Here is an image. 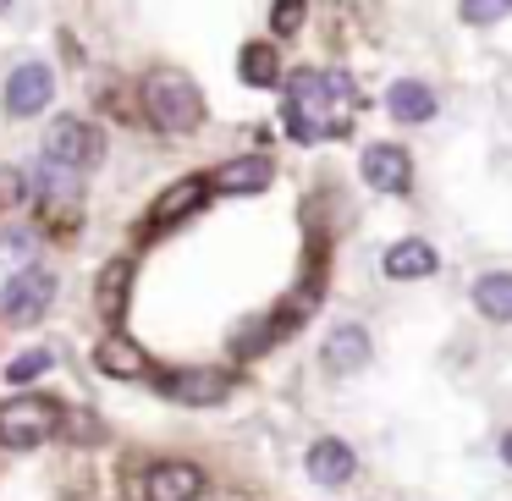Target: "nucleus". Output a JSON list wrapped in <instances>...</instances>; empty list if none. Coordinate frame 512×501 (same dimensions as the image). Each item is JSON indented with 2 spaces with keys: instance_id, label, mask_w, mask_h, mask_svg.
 Returning <instances> with one entry per match:
<instances>
[{
  "instance_id": "nucleus-1",
  "label": "nucleus",
  "mask_w": 512,
  "mask_h": 501,
  "mask_svg": "<svg viewBox=\"0 0 512 501\" xmlns=\"http://www.w3.org/2000/svg\"><path fill=\"white\" fill-rule=\"evenodd\" d=\"M353 116H358V89H353L347 72L303 67V72L287 78V133L298 138V144L347 133Z\"/></svg>"
},
{
  "instance_id": "nucleus-2",
  "label": "nucleus",
  "mask_w": 512,
  "mask_h": 501,
  "mask_svg": "<svg viewBox=\"0 0 512 501\" xmlns=\"http://www.w3.org/2000/svg\"><path fill=\"white\" fill-rule=\"evenodd\" d=\"M138 94H144V116L160 127V133H193V127L204 122L199 83H193L188 72H177V67H155Z\"/></svg>"
},
{
  "instance_id": "nucleus-3",
  "label": "nucleus",
  "mask_w": 512,
  "mask_h": 501,
  "mask_svg": "<svg viewBox=\"0 0 512 501\" xmlns=\"http://www.w3.org/2000/svg\"><path fill=\"white\" fill-rule=\"evenodd\" d=\"M61 430V408L50 397H12L0 408V446L28 452V446H45Z\"/></svg>"
},
{
  "instance_id": "nucleus-4",
  "label": "nucleus",
  "mask_w": 512,
  "mask_h": 501,
  "mask_svg": "<svg viewBox=\"0 0 512 501\" xmlns=\"http://www.w3.org/2000/svg\"><path fill=\"white\" fill-rule=\"evenodd\" d=\"M45 160H56V166H67V171H94L105 160V133L94 122L61 116L45 133Z\"/></svg>"
},
{
  "instance_id": "nucleus-5",
  "label": "nucleus",
  "mask_w": 512,
  "mask_h": 501,
  "mask_svg": "<svg viewBox=\"0 0 512 501\" xmlns=\"http://www.w3.org/2000/svg\"><path fill=\"white\" fill-rule=\"evenodd\" d=\"M232 386H237L232 369H210V364L177 369V375L160 380V391H166L171 402H182V408H221V402L232 397Z\"/></svg>"
},
{
  "instance_id": "nucleus-6",
  "label": "nucleus",
  "mask_w": 512,
  "mask_h": 501,
  "mask_svg": "<svg viewBox=\"0 0 512 501\" xmlns=\"http://www.w3.org/2000/svg\"><path fill=\"white\" fill-rule=\"evenodd\" d=\"M50 303H56V276L50 270H17L6 281V292H0V314L12 325H34Z\"/></svg>"
},
{
  "instance_id": "nucleus-7",
  "label": "nucleus",
  "mask_w": 512,
  "mask_h": 501,
  "mask_svg": "<svg viewBox=\"0 0 512 501\" xmlns=\"http://www.w3.org/2000/svg\"><path fill=\"white\" fill-rule=\"evenodd\" d=\"M369 358H375V342H369V331L358 320H342V325L325 331L320 364L331 369V375H358V369H369Z\"/></svg>"
},
{
  "instance_id": "nucleus-8",
  "label": "nucleus",
  "mask_w": 512,
  "mask_h": 501,
  "mask_svg": "<svg viewBox=\"0 0 512 501\" xmlns=\"http://www.w3.org/2000/svg\"><path fill=\"white\" fill-rule=\"evenodd\" d=\"M50 94H56V72L45 67V61H23V67L6 78V116H39L50 105Z\"/></svg>"
},
{
  "instance_id": "nucleus-9",
  "label": "nucleus",
  "mask_w": 512,
  "mask_h": 501,
  "mask_svg": "<svg viewBox=\"0 0 512 501\" xmlns=\"http://www.w3.org/2000/svg\"><path fill=\"white\" fill-rule=\"evenodd\" d=\"M358 171H364L369 188L391 193V199H402V193L413 188V160H408V149H397V144H369L364 160H358Z\"/></svg>"
},
{
  "instance_id": "nucleus-10",
  "label": "nucleus",
  "mask_w": 512,
  "mask_h": 501,
  "mask_svg": "<svg viewBox=\"0 0 512 501\" xmlns=\"http://www.w3.org/2000/svg\"><path fill=\"white\" fill-rule=\"evenodd\" d=\"M204 496V468L182 463V457H166L144 474V501H199Z\"/></svg>"
},
{
  "instance_id": "nucleus-11",
  "label": "nucleus",
  "mask_w": 512,
  "mask_h": 501,
  "mask_svg": "<svg viewBox=\"0 0 512 501\" xmlns=\"http://www.w3.org/2000/svg\"><path fill=\"white\" fill-rule=\"evenodd\" d=\"M303 468H309V479L314 485H347V479L358 474V457H353V446L347 441H336V435H320V441L309 446V457H303Z\"/></svg>"
},
{
  "instance_id": "nucleus-12",
  "label": "nucleus",
  "mask_w": 512,
  "mask_h": 501,
  "mask_svg": "<svg viewBox=\"0 0 512 501\" xmlns=\"http://www.w3.org/2000/svg\"><path fill=\"white\" fill-rule=\"evenodd\" d=\"M204 193H210V182H204V177H182V182H171V188L155 199V210H149V226H155V232H166V226L188 221V215L204 204Z\"/></svg>"
},
{
  "instance_id": "nucleus-13",
  "label": "nucleus",
  "mask_w": 512,
  "mask_h": 501,
  "mask_svg": "<svg viewBox=\"0 0 512 501\" xmlns=\"http://www.w3.org/2000/svg\"><path fill=\"white\" fill-rule=\"evenodd\" d=\"M270 177H276V166H270L265 155H243V160H226V166L215 171L210 188H215V193H237V199H248V193H265Z\"/></svg>"
},
{
  "instance_id": "nucleus-14",
  "label": "nucleus",
  "mask_w": 512,
  "mask_h": 501,
  "mask_svg": "<svg viewBox=\"0 0 512 501\" xmlns=\"http://www.w3.org/2000/svg\"><path fill=\"white\" fill-rule=\"evenodd\" d=\"M435 248L424 243V237H402V243H391L386 248V259H380V270H386L391 281H424V276H435Z\"/></svg>"
},
{
  "instance_id": "nucleus-15",
  "label": "nucleus",
  "mask_w": 512,
  "mask_h": 501,
  "mask_svg": "<svg viewBox=\"0 0 512 501\" xmlns=\"http://www.w3.org/2000/svg\"><path fill=\"white\" fill-rule=\"evenodd\" d=\"M386 111H391V122L419 127V122H430V116H435V89H430V83H419V78H397L386 89Z\"/></svg>"
},
{
  "instance_id": "nucleus-16",
  "label": "nucleus",
  "mask_w": 512,
  "mask_h": 501,
  "mask_svg": "<svg viewBox=\"0 0 512 501\" xmlns=\"http://www.w3.org/2000/svg\"><path fill=\"white\" fill-rule=\"evenodd\" d=\"M94 369L111 375V380H138L149 369V358H144V347H138V342H127L122 331H111L100 347H94Z\"/></svg>"
},
{
  "instance_id": "nucleus-17",
  "label": "nucleus",
  "mask_w": 512,
  "mask_h": 501,
  "mask_svg": "<svg viewBox=\"0 0 512 501\" xmlns=\"http://www.w3.org/2000/svg\"><path fill=\"white\" fill-rule=\"evenodd\" d=\"M474 309L490 325H512V270H485L474 281Z\"/></svg>"
},
{
  "instance_id": "nucleus-18",
  "label": "nucleus",
  "mask_w": 512,
  "mask_h": 501,
  "mask_svg": "<svg viewBox=\"0 0 512 501\" xmlns=\"http://www.w3.org/2000/svg\"><path fill=\"white\" fill-rule=\"evenodd\" d=\"M127 287H133V265L127 259H111V265L100 270V287H94V309H100V320H122L127 309Z\"/></svg>"
},
{
  "instance_id": "nucleus-19",
  "label": "nucleus",
  "mask_w": 512,
  "mask_h": 501,
  "mask_svg": "<svg viewBox=\"0 0 512 501\" xmlns=\"http://www.w3.org/2000/svg\"><path fill=\"white\" fill-rule=\"evenodd\" d=\"M237 72H243V83L248 89H276L281 83V56H276V45H243V56H237Z\"/></svg>"
},
{
  "instance_id": "nucleus-20",
  "label": "nucleus",
  "mask_w": 512,
  "mask_h": 501,
  "mask_svg": "<svg viewBox=\"0 0 512 501\" xmlns=\"http://www.w3.org/2000/svg\"><path fill=\"white\" fill-rule=\"evenodd\" d=\"M50 364H56V358H50L45 347H28V353H17V358H12V369H6V380H12V386H28V380H39Z\"/></svg>"
},
{
  "instance_id": "nucleus-21",
  "label": "nucleus",
  "mask_w": 512,
  "mask_h": 501,
  "mask_svg": "<svg viewBox=\"0 0 512 501\" xmlns=\"http://www.w3.org/2000/svg\"><path fill=\"white\" fill-rule=\"evenodd\" d=\"M303 12H309V0H276V6H270V28H276V34H298Z\"/></svg>"
},
{
  "instance_id": "nucleus-22",
  "label": "nucleus",
  "mask_w": 512,
  "mask_h": 501,
  "mask_svg": "<svg viewBox=\"0 0 512 501\" xmlns=\"http://www.w3.org/2000/svg\"><path fill=\"white\" fill-rule=\"evenodd\" d=\"M512 12V0H463V23H496Z\"/></svg>"
},
{
  "instance_id": "nucleus-23",
  "label": "nucleus",
  "mask_w": 512,
  "mask_h": 501,
  "mask_svg": "<svg viewBox=\"0 0 512 501\" xmlns=\"http://www.w3.org/2000/svg\"><path fill=\"white\" fill-rule=\"evenodd\" d=\"M28 248H34L28 232H6V259H28Z\"/></svg>"
},
{
  "instance_id": "nucleus-24",
  "label": "nucleus",
  "mask_w": 512,
  "mask_h": 501,
  "mask_svg": "<svg viewBox=\"0 0 512 501\" xmlns=\"http://www.w3.org/2000/svg\"><path fill=\"white\" fill-rule=\"evenodd\" d=\"M496 452H501V463H507V468H512V430H507V435H501V446H496Z\"/></svg>"
},
{
  "instance_id": "nucleus-25",
  "label": "nucleus",
  "mask_w": 512,
  "mask_h": 501,
  "mask_svg": "<svg viewBox=\"0 0 512 501\" xmlns=\"http://www.w3.org/2000/svg\"><path fill=\"white\" fill-rule=\"evenodd\" d=\"M6 6H12V0H0V12H6Z\"/></svg>"
}]
</instances>
